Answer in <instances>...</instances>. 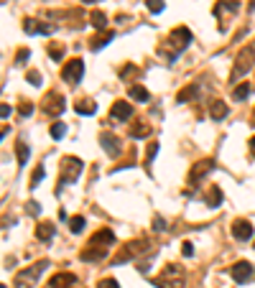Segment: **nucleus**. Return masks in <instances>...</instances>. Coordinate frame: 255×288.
Returning a JSON list of instances; mask_svg holds the SVG:
<instances>
[{
    "label": "nucleus",
    "mask_w": 255,
    "mask_h": 288,
    "mask_svg": "<svg viewBox=\"0 0 255 288\" xmlns=\"http://www.w3.org/2000/svg\"><path fill=\"white\" fill-rule=\"evenodd\" d=\"M148 133H151V128H148V125H143V123H138V125L130 130V136H133V138H145Z\"/></svg>",
    "instance_id": "nucleus-28"
},
{
    "label": "nucleus",
    "mask_w": 255,
    "mask_h": 288,
    "mask_svg": "<svg viewBox=\"0 0 255 288\" xmlns=\"http://www.w3.org/2000/svg\"><path fill=\"white\" fill-rule=\"evenodd\" d=\"M145 5H148L151 13H161L163 10V0H145Z\"/></svg>",
    "instance_id": "nucleus-30"
},
{
    "label": "nucleus",
    "mask_w": 255,
    "mask_h": 288,
    "mask_svg": "<svg viewBox=\"0 0 255 288\" xmlns=\"http://www.w3.org/2000/svg\"><path fill=\"white\" fill-rule=\"evenodd\" d=\"M181 255H184V258H191V255H194V245H191V242H184V245H181Z\"/></svg>",
    "instance_id": "nucleus-40"
},
{
    "label": "nucleus",
    "mask_w": 255,
    "mask_h": 288,
    "mask_svg": "<svg viewBox=\"0 0 255 288\" xmlns=\"http://www.w3.org/2000/svg\"><path fill=\"white\" fill-rule=\"evenodd\" d=\"M194 94H196V84L187 87V89H184V92L179 94V102H187V100H189V97H194Z\"/></svg>",
    "instance_id": "nucleus-31"
},
{
    "label": "nucleus",
    "mask_w": 255,
    "mask_h": 288,
    "mask_svg": "<svg viewBox=\"0 0 255 288\" xmlns=\"http://www.w3.org/2000/svg\"><path fill=\"white\" fill-rule=\"evenodd\" d=\"M64 136H66V125H64V123H54V125H51V138H54V141H62Z\"/></svg>",
    "instance_id": "nucleus-27"
},
{
    "label": "nucleus",
    "mask_w": 255,
    "mask_h": 288,
    "mask_svg": "<svg viewBox=\"0 0 255 288\" xmlns=\"http://www.w3.org/2000/svg\"><path fill=\"white\" fill-rule=\"evenodd\" d=\"M212 168H214V161H212V158H204V161L194 163V168L189 171V181H191V184L202 181L207 174H212Z\"/></svg>",
    "instance_id": "nucleus-11"
},
{
    "label": "nucleus",
    "mask_w": 255,
    "mask_h": 288,
    "mask_svg": "<svg viewBox=\"0 0 255 288\" xmlns=\"http://www.w3.org/2000/svg\"><path fill=\"white\" fill-rule=\"evenodd\" d=\"M253 125H255V112H253Z\"/></svg>",
    "instance_id": "nucleus-45"
},
{
    "label": "nucleus",
    "mask_w": 255,
    "mask_h": 288,
    "mask_svg": "<svg viewBox=\"0 0 255 288\" xmlns=\"http://www.w3.org/2000/svg\"><path fill=\"white\" fill-rule=\"evenodd\" d=\"M18 112H21V115H23V118H28V115H31V112H33V105H28V102H23V105H21V107H18Z\"/></svg>",
    "instance_id": "nucleus-39"
},
{
    "label": "nucleus",
    "mask_w": 255,
    "mask_h": 288,
    "mask_svg": "<svg viewBox=\"0 0 255 288\" xmlns=\"http://www.w3.org/2000/svg\"><path fill=\"white\" fill-rule=\"evenodd\" d=\"M74 110H77L79 115H95V112H97V105H95L92 100H79V102L74 105Z\"/></svg>",
    "instance_id": "nucleus-23"
},
{
    "label": "nucleus",
    "mask_w": 255,
    "mask_h": 288,
    "mask_svg": "<svg viewBox=\"0 0 255 288\" xmlns=\"http://www.w3.org/2000/svg\"><path fill=\"white\" fill-rule=\"evenodd\" d=\"M44 110L49 112V115H62L64 110H66V105H64V97L62 94H46L44 97Z\"/></svg>",
    "instance_id": "nucleus-14"
},
{
    "label": "nucleus",
    "mask_w": 255,
    "mask_h": 288,
    "mask_svg": "<svg viewBox=\"0 0 255 288\" xmlns=\"http://www.w3.org/2000/svg\"><path fill=\"white\" fill-rule=\"evenodd\" d=\"M74 286H77V276L74 273H57L51 278V283H49V288H74Z\"/></svg>",
    "instance_id": "nucleus-16"
},
{
    "label": "nucleus",
    "mask_w": 255,
    "mask_h": 288,
    "mask_svg": "<svg viewBox=\"0 0 255 288\" xmlns=\"http://www.w3.org/2000/svg\"><path fill=\"white\" fill-rule=\"evenodd\" d=\"M69 229H71L74 235H79V232L84 229V217H71V222H69Z\"/></svg>",
    "instance_id": "nucleus-29"
},
{
    "label": "nucleus",
    "mask_w": 255,
    "mask_h": 288,
    "mask_svg": "<svg viewBox=\"0 0 255 288\" xmlns=\"http://www.w3.org/2000/svg\"><path fill=\"white\" fill-rule=\"evenodd\" d=\"M153 283L158 288H184V268L176 263H169Z\"/></svg>",
    "instance_id": "nucleus-2"
},
{
    "label": "nucleus",
    "mask_w": 255,
    "mask_h": 288,
    "mask_svg": "<svg viewBox=\"0 0 255 288\" xmlns=\"http://www.w3.org/2000/svg\"><path fill=\"white\" fill-rule=\"evenodd\" d=\"M26 79H28L31 84H41V74L36 72V69H31V72L26 74Z\"/></svg>",
    "instance_id": "nucleus-36"
},
{
    "label": "nucleus",
    "mask_w": 255,
    "mask_h": 288,
    "mask_svg": "<svg viewBox=\"0 0 255 288\" xmlns=\"http://www.w3.org/2000/svg\"><path fill=\"white\" fill-rule=\"evenodd\" d=\"M82 3H97V0H82Z\"/></svg>",
    "instance_id": "nucleus-44"
},
{
    "label": "nucleus",
    "mask_w": 255,
    "mask_h": 288,
    "mask_svg": "<svg viewBox=\"0 0 255 288\" xmlns=\"http://www.w3.org/2000/svg\"><path fill=\"white\" fill-rule=\"evenodd\" d=\"M156 153H158V143H151V145H148V156H145V163H153Z\"/></svg>",
    "instance_id": "nucleus-33"
},
{
    "label": "nucleus",
    "mask_w": 255,
    "mask_h": 288,
    "mask_svg": "<svg viewBox=\"0 0 255 288\" xmlns=\"http://www.w3.org/2000/svg\"><path fill=\"white\" fill-rule=\"evenodd\" d=\"M36 237H39L41 242H51V240H54V224H51V222H41V224L36 227Z\"/></svg>",
    "instance_id": "nucleus-19"
},
{
    "label": "nucleus",
    "mask_w": 255,
    "mask_h": 288,
    "mask_svg": "<svg viewBox=\"0 0 255 288\" xmlns=\"http://www.w3.org/2000/svg\"><path fill=\"white\" fill-rule=\"evenodd\" d=\"M82 174V161L77 156H64L62 158V181H59V189L69 181H77Z\"/></svg>",
    "instance_id": "nucleus-4"
},
{
    "label": "nucleus",
    "mask_w": 255,
    "mask_h": 288,
    "mask_svg": "<svg viewBox=\"0 0 255 288\" xmlns=\"http://www.w3.org/2000/svg\"><path fill=\"white\" fill-rule=\"evenodd\" d=\"M113 39H115V33H113V31H105V33H100L97 39L89 41V49H92V51H100V49H105Z\"/></svg>",
    "instance_id": "nucleus-18"
},
{
    "label": "nucleus",
    "mask_w": 255,
    "mask_h": 288,
    "mask_svg": "<svg viewBox=\"0 0 255 288\" xmlns=\"http://www.w3.org/2000/svg\"><path fill=\"white\" fill-rule=\"evenodd\" d=\"M82 76H84V64H82V59H71L69 64H64L62 79L66 84H79Z\"/></svg>",
    "instance_id": "nucleus-7"
},
{
    "label": "nucleus",
    "mask_w": 255,
    "mask_h": 288,
    "mask_svg": "<svg viewBox=\"0 0 255 288\" xmlns=\"http://www.w3.org/2000/svg\"><path fill=\"white\" fill-rule=\"evenodd\" d=\"M28 215L39 217L41 215V204H39V202H28Z\"/></svg>",
    "instance_id": "nucleus-37"
},
{
    "label": "nucleus",
    "mask_w": 255,
    "mask_h": 288,
    "mask_svg": "<svg viewBox=\"0 0 255 288\" xmlns=\"http://www.w3.org/2000/svg\"><path fill=\"white\" fill-rule=\"evenodd\" d=\"M250 89H253V87H250L248 82H243V84H238V87L232 89V97L243 102V100H248V94H250Z\"/></svg>",
    "instance_id": "nucleus-26"
},
{
    "label": "nucleus",
    "mask_w": 255,
    "mask_h": 288,
    "mask_svg": "<svg viewBox=\"0 0 255 288\" xmlns=\"http://www.w3.org/2000/svg\"><path fill=\"white\" fill-rule=\"evenodd\" d=\"M153 229H156V232H163V229H166V222H163V217L161 215L153 217Z\"/></svg>",
    "instance_id": "nucleus-32"
},
{
    "label": "nucleus",
    "mask_w": 255,
    "mask_h": 288,
    "mask_svg": "<svg viewBox=\"0 0 255 288\" xmlns=\"http://www.w3.org/2000/svg\"><path fill=\"white\" fill-rule=\"evenodd\" d=\"M26 59H28V51H26V49H21V51L15 54V67H21Z\"/></svg>",
    "instance_id": "nucleus-38"
},
{
    "label": "nucleus",
    "mask_w": 255,
    "mask_h": 288,
    "mask_svg": "<svg viewBox=\"0 0 255 288\" xmlns=\"http://www.w3.org/2000/svg\"><path fill=\"white\" fill-rule=\"evenodd\" d=\"M232 237L235 240H240V242H245V240H250L253 237V224L248 222V219H238V222H232Z\"/></svg>",
    "instance_id": "nucleus-13"
},
{
    "label": "nucleus",
    "mask_w": 255,
    "mask_h": 288,
    "mask_svg": "<svg viewBox=\"0 0 255 288\" xmlns=\"http://www.w3.org/2000/svg\"><path fill=\"white\" fill-rule=\"evenodd\" d=\"M15 158H18V166L28 163V145L23 143V141H18V145H15Z\"/></svg>",
    "instance_id": "nucleus-25"
},
{
    "label": "nucleus",
    "mask_w": 255,
    "mask_h": 288,
    "mask_svg": "<svg viewBox=\"0 0 255 288\" xmlns=\"http://www.w3.org/2000/svg\"><path fill=\"white\" fill-rule=\"evenodd\" d=\"M250 153L255 156V138H250Z\"/></svg>",
    "instance_id": "nucleus-43"
},
{
    "label": "nucleus",
    "mask_w": 255,
    "mask_h": 288,
    "mask_svg": "<svg viewBox=\"0 0 255 288\" xmlns=\"http://www.w3.org/2000/svg\"><path fill=\"white\" fill-rule=\"evenodd\" d=\"M41 179H44V166H39V168H36V171H33V181H31V184H33V186H36V184H39V181H41Z\"/></svg>",
    "instance_id": "nucleus-41"
},
{
    "label": "nucleus",
    "mask_w": 255,
    "mask_h": 288,
    "mask_svg": "<svg viewBox=\"0 0 255 288\" xmlns=\"http://www.w3.org/2000/svg\"><path fill=\"white\" fill-rule=\"evenodd\" d=\"M89 21H92V26L97 28V31H107V15L102 13V10H92V15H89Z\"/></svg>",
    "instance_id": "nucleus-22"
},
{
    "label": "nucleus",
    "mask_w": 255,
    "mask_h": 288,
    "mask_svg": "<svg viewBox=\"0 0 255 288\" xmlns=\"http://www.w3.org/2000/svg\"><path fill=\"white\" fill-rule=\"evenodd\" d=\"M128 94H130L135 102H148V100H151L148 89H145V87H140V84H130V87H128Z\"/></svg>",
    "instance_id": "nucleus-20"
},
{
    "label": "nucleus",
    "mask_w": 255,
    "mask_h": 288,
    "mask_svg": "<svg viewBox=\"0 0 255 288\" xmlns=\"http://www.w3.org/2000/svg\"><path fill=\"white\" fill-rule=\"evenodd\" d=\"M97 288H120V283L115 281V278H105V281H100Z\"/></svg>",
    "instance_id": "nucleus-34"
},
{
    "label": "nucleus",
    "mask_w": 255,
    "mask_h": 288,
    "mask_svg": "<svg viewBox=\"0 0 255 288\" xmlns=\"http://www.w3.org/2000/svg\"><path fill=\"white\" fill-rule=\"evenodd\" d=\"M204 202H207V207H220V204H222V191H220L217 186H212V189L207 191Z\"/></svg>",
    "instance_id": "nucleus-24"
},
{
    "label": "nucleus",
    "mask_w": 255,
    "mask_h": 288,
    "mask_svg": "<svg viewBox=\"0 0 255 288\" xmlns=\"http://www.w3.org/2000/svg\"><path fill=\"white\" fill-rule=\"evenodd\" d=\"M0 115H3V118H8V115H10V105H5V102H3V107H0Z\"/></svg>",
    "instance_id": "nucleus-42"
},
{
    "label": "nucleus",
    "mask_w": 255,
    "mask_h": 288,
    "mask_svg": "<svg viewBox=\"0 0 255 288\" xmlns=\"http://www.w3.org/2000/svg\"><path fill=\"white\" fill-rule=\"evenodd\" d=\"M227 112H230V107H227L222 100H214V102L209 105V115H212L214 120H222V118H227Z\"/></svg>",
    "instance_id": "nucleus-21"
},
{
    "label": "nucleus",
    "mask_w": 255,
    "mask_h": 288,
    "mask_svg": "<svg viewBox=\"0 0 255 288\" xmlns=\"http://www.w3.org/2000/svg\"><path fill=\"white\" fill-rule=\"evenodd\" d=\"M253 64H255V49L253 46H245V49L235 56V67H232V74H230V82L235 84L240 76H245V74L253 69Z\"/></svg>",
    "instance_id": "nucleus-3"
},
{
    "label": "nucleus",
    "mask_w": 255,
    "mask_h": 288,
    "mask_svg": "<svg viewBox=\"0 0 255 288\" xmlns=\"http://www.w3.org/2000/svg\"><path fill=\"white\" fill-rule=\"evenodd\" d=\"M110 115L115 118V120H130L133 118V105H128V102H115L113 107H110Z\"/></svg>",
    "instance_id": "nucleus-17"
},
{
    "label": "nucleus",
    "mask_w": 255,
    "mask_h": 288,
    "mask_svg": "<svg viewBox=\"0 0 255 288\" xmlns=\"http://www.w3.org/2000/svg\"><path fill=\"white\" fill-rule=\"evenodd\" d=\"M46 268H49V260H39V263H33L31 268L18 271L15 278H13V288H36L39 278L44 276Z\"/></svg>",
    "instance_id": "nucleus-1"
},
{
    "label": "nucleus",
    "mask_w": 255,
    "mask_h": 288,
    "mask_svg": "<svg viewBox=\"0 0 255 288\" xmlns=\"http://www.w3.org/2000/svg\"><path fill=\"white\" fill-rule=\"evenodd\" d=\"M113 242H115V235H113V229H97L92 237H89V242L87 245H92V247H113Z\"/></svg>",
    "instance_id": "nucleus-12"
},
{
    "label": "nucleus",
    "mask_w": 255,
    "mask_h": 288,
    "mask_svg": "<svg viewBox=\"0 0 255 288\" xmlns=\"http://www.w3.org/2000/svg\"><path fill=\"white\" fill-rule=\"evenodd\" d=\"M49 54H51V59H57V62H59V59L64 56V49L62 46H49Z\"/></svg>",
    "instance_id": "nucleus-35"
},
{
    "label": "nucleus",
    "mask_w": 255,
    "mask_h": 288,
    "mask_svg": "<svg viewBox=\"0 0 255 288\" xmlns=\"http://www.w3.org/2000/svg\"><path fill=\"white\" fill-rule=\"evenodd\" d=\"M100 145H102V150H105L110 158H118V156L123 153V143H120V138H118V136H113V133H102V136H100Z\"/></svg>",
    "instance_id": "nucleus-10"
},
{
    "label": "nucleus",
    "mask_w": 255,
    "mask_h": 288,
    "mask_svg": "<svg viewBox=\"0 0 255 288\" xmlns=\"http://www.w3.org/2000/svg\"><path fill=\"white\" fill-rule=\"evenodd\" d=\"M232 278H235V283H250L255 278V268L248 263V260H240V263H235L232 265Z\"/></svg>",
    "instance_id": "nucleus-9"
},
{
    "label": "nucleus",
    "mask_w": 255,
    "mask_h": 288,
    "mask_svg": "<svg viewBox=\"0 0 255 288\" xmlns=\"http://www.w3.org/2000/svg\"><path fill=\"white\" fill-rule=\"evenodd\" d=\"M107 247H92V245H87L84 250H82V260L84 263H97V260H102V258H107Z\"/></svg>",
    "instance_id": "nucleus-15"
},
{
    "label": "nucleus",
    "mask_w": 255,
    "mask_h": 288,
    "mask_svg": "<svg viewBox=\"0 0 255 288\" xmlns=\"http://www.w3.org/2000/svg\"><path fill=\"white\" fill-rule=\"evenodd\" d=\"M143 253H148V242L145 240H130V242H125V247L115 255V263H128V260H133V258H138Z\"/></svg>",
    "instance_id": "nucleus-5"
},
{
    "label": "nucleus",
    "mask_w": 255,
    "mask_h": 288,
    "mask_svg": "<svg viewBox=\"0 0 255 288\" xmlns=\"http://www.w3.org/2000/svg\"><path fill=\"white\" fill-rule=\"evenodd\" d=\"M23 31H26L28 36H49V33L57 31V26H54V23L36 21V18H26V21H23Z\"/></svg>",
    "instance_id": "nucleus-8"
},
{
    "label": "nucleus",
    "mask_w": 255,
    "mask_h": 288,
    "mask_svg": "<svg viewBox=\"0 0 255 288\" xmlns=\"http://www.w3.org/2000/svg\"><path fill=\"white\" fill-rule=\"evenodd\" d=\"M189 44H191V31H189V28H184V26H181V28H176V31L169 36V46H171L174 56H179V54H181Z\"/></svg>",
    "instance_id": "nucleus-6"
}]
</instances>
